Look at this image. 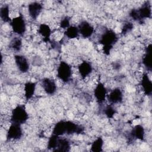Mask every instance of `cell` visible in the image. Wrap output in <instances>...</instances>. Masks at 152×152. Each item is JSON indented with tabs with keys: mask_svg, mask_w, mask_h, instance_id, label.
<instances>
[{
	"mask_svg": "<svg viewBox=\"0 0 152 152\" xmlns=\"http://www.w3.org/2000/svg\"><path fill=\"white\" fill-rule=\"evenodd\" d=\"M27 10L29 16L33 20H36L42 12L43 10V5L40 2H33L28 5Z\"/></svg>",
	"mask_w": 152,
	"mask_h": 152,
	"instance_id": "12",
	"label": "cell"
},
{
	"mask_svg": "<svg viewBox=\"0 0 152 152\" xmlns=\"http://www.w3.org/2000/svg\"><path fill=\"white\" fill-rule=\"evenodd\" d=\"M64 34L67 38L70 39L77 38L80 36L78 27L75 26H70L65 30Z\"/></svg>",
	"mask_w": 152,
	"mask_h": 152,
	"instance_id": "24",
	"label": "cell"
},
{
	"mask_svg": "<svg viewBox=\"0 0 152 152\" xmlns=\"http://www.w3.org/2000/svg\"><path fill=\"white\" fill-rule=\"evenodd\" d=\"M70 148L71 143L69 141L65 138L59 137L57 146L53 151H69Z\"/></svg>",
	"mask_w": 152,
	"mask_h": 152,
	"instance_id": "20",
	"label": "cell"
},
{
	"mask_svg": "<svg viewBox=\"0 0 152 152\" xmlns=\"http://www.w3.org/2000/svg\"><path fill=\"white\" fill-rule=\"evenodd\" d=\"M52 134L58 136H62L65 134V121L61 120L57 122L52 129Z\"/></svg>",
	"mask_w": 152,
	"mask_h": 152,
	"instance_id": "21",
	"label": "cell"
},
{
	"mask_svg": "<svg viewBox=\"0 0 152 152\" xmlns=\"http://www.w3.org/2000/svg\"><path fill=\"white\" fill-rule=\"evenodd\" d=\"M124 98V94L122 90L119 88L116 87L107 93L106 99L110 104L114 105L121 103Z\"/></svg>",
	"mask_w": 152,
	"mask_h": 152,
	"instance_id": "8",
	"label": "cell"
},
{
	"mask_svg": "<svg viewBox=\"0 0 152 152\" xmlns=\"http://www.w3.org/2000/svg\"><path fill=\"white\" fill-rule=\"evenodd\" d=\"M129 15L134 21H138L139 23H141L142 22V21L141 20V19H140V18L139 17V15H138V11H137V9H135V8L132 9L129 11Z\"/></svg>",
	"mask_w": 152,
	"mask_h": 152,
	"instance_id": "30",
	"label": "cell"
},
{
	"mask_svg": "<svg viewBox=\"0 0 152 152\" xmlns=\"http://www.w3.org/2000/svg\"><path fill=\"white\" fill-rule=\"evenodd\" d=\"M80 35L84 39L91 37L94 33V28L88 21L86 20L81 21L77 26Z\"/></svg>",
	"mask_w": 152,
	"mask_h": 152,
	"instance_id": "7",
	"label": "cell"
},
{
	"mask_svg": "<svg viewBox=\"0 0 152 152\" xmlns=\"http://www.w3.org/2000/svg\"><path fill=\"white\" fill-rule=\"evenodd\" d=\"M41 86L44 91L48 95H53L57 91L56 83L50 78H43L41 80Z\"/></svg>",
	"mask_w": 152,
	"mask_h": 152,
	"instance_id": "9",
	"label": "cell"
},
{
	"mask_svg": "<svg viewBox=\"0 0 152 152\" xmlns=\"http://www.w3.org/2000/svg\"><path fill=\"white\" fill-rule=\"evenodd\" d=\"M103 113L106 117L108 119H112L116 113V110L112 104H108L105 106Z\"/></svg>",
	"mask_w": 152,
	"mask_h": 152,
	"instance_id": "26",
	"label": "cell"
},
{
	"mask_svg": "<svg viewBox=\"0 0 152 152\" xmlns=\"http://www.w3.org/2000/svg\"><path fill=\"white\" fill-rule=\"evenodd\" d=\"M36 88V83L28 81L24 86V96L26 100H29L35 94Z\"/></svg>",
	"mask_w": 152,
	"mask_h": 152,
	"instance_id": "17",
	"label": "cell"
},
{
	"mask_svg": "<svg viewBox=\"0 0 152 152\" xmlns=\"http://www.w3.org/2000/svg\"><path fill=\"white\" fill-rule=\"evenodd\" d=\"M38 33L43 37V41L48 43L50 41L52 30L50 26L45 23H42L39 26L37 29Z\"/></svg>",
	"mask_w": 152,
	"mask_h": 152,
	"instance_id": "16",
	"label": "cell"
},
{
	"mask_svg": "<svg viewBox=\"0 0 152 152\" xmlns=\"http://www.w3.org/2000/svg\"><path fill=\"white\" fill-rule=\"evenodd\" d=\"M107 94L106 87L102 82H99L93 90V95L96 102L99 103H103L106 100Z\"/></svg>",
	"mask_w": 152,
	"mask_h": 152,
	"instance_id": "6",
	"label": "cell"
},
{
	"mask_svg": "<svg viewBox=\"0 0 152 152\" xmlns=\"http://www.w3.org/2000/svg\"><path fill=\"white\" fill-rule=\"evenodd\" d=\"M151 44L150 43L145 48V53L142 57V64L146 68V69L151 71Z\"/></svg>",
	"mask_w": 152,
	"mask_h": 152,
	"instance_id": "18",
	"label": "cell"
},
{
	"mask_svg": "<svg viewBox=\"0 0 152 152\" xmlns=\"http://www.w3.org/2000/svg\"><path fill=\"white\" fill-rule=\"evenodd\" d=\"M140 86L142 91L146 96H151L152 93V82L147 73L144 72L141 78Z\"/></svg>",
	"mask_w": 152,
	"mask_h": 152,
	"instance_id": "11",
	"label": "cell"
},
{
	"mask_svg": "<svg viewBox=\"0 0 152 152\" xmlns=\"http://www.w3.org/2000/svg\"><path fill=\"white\" fill-rule=\"evenodd\" d=\"M57 77L65 83H67L71 80L72 75V70L71 65L65 61H61L57 67Z\"/></svg>",
	"mask_w": 152,
	"mask_h": 152,
	"instance_id": "3",
	"label": "cell"
},
{
	"mask_svg": "<svg viewBox=\"0 0 152 152\" xmlns=\"http://www.w3.org/2000/svg\"><path fill=\"white\" fill-rule=\"evenodd\" d=\"M59 137L60 136H58L56 135L52 134V135L49 137L48 139L47 148L49 150H52V151H53L57 146Z\"/></svg>",
	"mask_w": 152,
	"mask_h": 152,
	"instance_id": "25",
	"label": "cell"
},
{
	"mask_svg": "<svg viewBox=\"0 0 152 152\" xmlns=\"http://www.w3.org/2000/svg\"><path fill=\"white\" fill-rule=\"evenodd\" d=\"M118 37L114 30L110 28H106L100 34L99 42L102 45L103 53L109 55L113 48V46L118 42Z\"/></svg>",
	"mask_w": 152,
	"mask_h": 152,
	"instance_id": "1",
	"label": "cell"
},
{
	"mask_svg": "<svg viewBox=\"0 0 152 152\" xmlns=\"http://www.w3.org/2000/svg\"><path fill=\"white\" fill-rule=\"evenodd\" d=\"M93 69L91 64L87 61H83L78 66V71L82 79L88 77L93 72Z\"/></svg>",
	"mask_w": 152,
	"mask_h": 152,
	"instance_id": "13",
	"label": "cell"
},
{
	"mask_svg": "<svg viewBox=\"0 0 152 152\" xmlns=\"http://www.w3.org/2000/svg\"><path fill=\"white\" fill-rule=\"evenodd\" d=\"M10 10L8 5H4L0 8V17L4 23H10L11 18L10 17Z\"/></svg>",
	"mask_w": 152,
	"mask_h": 152,
	"instance_id": "23",
	"label": "cell"
},
{
	"mask_svg": "<svg viewBox=\"0 0 152 152\" xmlns=\"http://www.w3.org/2000/svg\"><path fill=\"white\" fill-rule=\"evenodd\" d=\"M104 145L103 139L99 137L94 140L90 147V151L92 152H101L103 151V148Z\"/></svg>",
	"mask_w": 152,
	"mask_h": 152,
	"instance_id": "22",
	"label": "cell"
},
{
	"mask_svg": "<svg viewBox=\"0 0 152 152\" xmlns=\"http://www.w3.org/2000/svg\"><path fill=\"white\" fill-rule=\"evenodd\" d=\"M60 28L66 30L70 26V18L68 16H65L62 18L59 22Z\"/></svg>",
	"mask_w": 152,
	"mask_h": 152,
	"instance_id": "29",
	"label": "cell"
},
{
	"mask_svg": "<svg viewBox=\"0 0 152 152\" xmlns=\"http://www.w3.org/2000/svg\"><path fill=\"white\" fill-rule=\"evenodd\" d=\"M145 129L141 125H136L131 130L130 135L134 139L143 141L145 138Z\"/></svg>",
	"mask_w": 152,
	"mask_h": 152,
	"instance_id": "19",
	"label": "cell"
},
{
	"mask_svg": "<svg viewBox=\"0 0 152 152\" xmlns=\"http://www.w3.org/2000/svg\"><path fill=\"white\" fill-rule=\"evenodd\" d=\"M23 135L21 125L11 122L6 134L7 141H16L20 140Z\"/></svg>",
	"mask_w": 152,
	"mask_h": 152,
	"instance_id": "5",
	"label": "cell"
},
{
	"mask_svg": "<svg viewBox=\"0 0 152 152\" xmlns=\"http://www.w3.org/2000/svg\"><path fill=\"white\" fill-rule=\"evenodd\" d=\"M137 11L142 22L145 19L150 18L151 17V6L150 2H145L137 9Z\"/></svg>",
	"mask_w": 152,
	"mask_h": 152,
	"instance_id": "15",
	"label": "cell"
},
{
	"mask_svg": "<svg viewBox=\"0 0 152 152\" xmlns=\"http://www.w3.org/2000/svg\"><path fill=\"white\" fill-rule=\"evenodd\" d=\"M134 28V24L131 21L125 22L121 28V34L125 35L131 32Z\"/></svg>",
	"mask_w": 152,
	"mask_h": 152,
	"instance_id": "28",
	"label": "cell"
},
{
	"mask_svg": "<svg viewBox=\"0 0 152 152\" xmlns=\"http://www.w3.org/2000/svg\"><path fill=\"white\" fill-rule=\"evenodd\" d=\"M10 47L14 51L19 52L22 47V41L19 37H15L12 40L10 43Z\"/></svg>",
	"mask_w": 152,
	"mask_h": 152,
	"instance_id": "27",
	"label": "cell"
},
{
	"mask_svg": "<svg viewBox=\"0 0 152 152\" xmlns=\"http://www.w3.org/2000/svg\"><path fill=\"white\" fill-rule=\"evenodd\" d=\"M28 113L24 105L18 104L11 111L10 121L11 122L23 125L28 119Z\"/></svg>",
	"mask_w": 152,
	"mask_h": 152,
	"instance_id": "2",
	"label": "cell"
},
{
	"mask_svg": "<svg viewBox=\"0 0 152 152\" xmlns=\"http://www.w3.org/2000/svg\"><path fill=\"white\" fill-rule=\"evenodd\" d=\"M84 127L71 121H65V134H81L84 131Z\"/></svg>",
	"mask_w": 152,
	"mask_h": 152,
	"instance_id": "14",
	"label": "cell"
},
{
	"mask_svg": "<svg viewBox=\"0 0 152 152\" xmlns=\"http://www.w3.org/2000/svg\"><path fill=\"white\" fill-rule=\"evenodd\" d=\"M15 64L18 69L21 73H26L30 68V64L26 57L21 55H15L14 56Z\"/></svg>",
	"mask_w": 152,
	"mask_h": 152,
	"instance_id": "10",
	"label": "cell"
},
{
	"mask_svg": "<svg viewBox=\"0 0 152 152\" xmlns=\"http://www.w3.org/2000/svg\"><path fill=\"white\" fill-rule=\"evenodd\" d=\"M10 24L14 33L21 36L26 33V23L24 16L21 14L12 18Z\"/></svg>",
	"mask_w": 152,
	"mask_h": 152,
	"instance_id": "4",
	"label": "cell"
}]
</instances>
